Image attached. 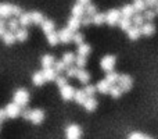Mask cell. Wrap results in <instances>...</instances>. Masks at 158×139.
<instances>
[{"label": "cell", "instance_id": "ee69618b", "mask_svg": "<svg viewBox=\"0 0 158 139\" xmlns=\"http://www.w3.org/2000/svg\"><path fill=\"white\" fill-rule=\"evenodd\" d=\"M144 20H147V21H153L154 20V17H156V11H153V10H147V11H144Z\"/></svg>", "mask_w": 158, "mask_h": 139}, {"label": "cell", "instance_id": "7c38bea8", "mask_svg": "<svg viewBox=\"0 0 158 139\" xmlns=\"http://www.w3.org/2000/svg\"><path fill=\"white\" fill-rule=\"evenodd\" d=\"M54 63H56V60L52 54H46V56L42 57V67H43V70L44 68H52V67L54 66Z\"/></svg>", "mask_w": 158, "mask_h": 139}, {"label": "cell", "instance_id": "681fc988", "mask_svg": "<svg viewBox=\"0 0 158 139\" xmlns=\"http://www.w3.org/2000/svg\"><path fill=\"white\" fill-rule=\"evenodd\" d=\"M144 2H146V6H148V7H153V6L158 4V0H144Z\"/></svg>", "mask_w": 158, "mask_h": 139}, {"label": "cell", "instance_id": "8d00e7d4", "mask_svg": "<svg viewBox=\"0 0 158 139\" xmlns=\"http://www.w3.org/2000/svg\"><path fill=\"white\" fill-rule=\"evenodd\" d=\"M85 13H86L87 17H93L96 13H97V11H96V6L90 4V3H89V4H86V6H85Z\"/></svg>", "mask_w": 158, "mask_h": 139}, {"label": "cell", "instance_id": "b9f144b4", "mask_svg": "<svg viewBox=\"0 0 158 139\" xmlns=\"http://www.w3.org/2000/svg\"><path fill=\"white\" fill-rule=\"evenodd\" d=\"M18 24L19 22L17 21V20H10V21H8V28H10L11 32H15V31L18 29Z\"/></svg>", "mask_w": 158, "mask_h": 139}, {"label": "cell", "instance_id": "9c48e42d", "mask_svg": "<svg viewBox=\"0 0 158 139\" xmlns=\"http://www.w3.org/2000/svg\"><path fill=\"white\" fill-rule=\"evenodd\" d=\"M58 33V39H60V42H63V43H68V42L72 41V36H74V32H72L71 29H68V28H64V29H61Z\"/></svg>", "mask_w": 158, "mask_h": 139}, {"label": "cell", "instance_id": "7bdbcfd3", "mask_svg": "<svg viewBox=\"0 0 158 139\" xmlns=\"http://www.w3.org/2000/svg\"><path fill=\"white\" fill-rule=\"evenodd\" d=\"M78 70H79V68H77V67H68V68H67V76H68V78L77 76Z\"/></svg>", "mask_w": 158, "mask_h": 139}, {"label": "cell", "instance_id": "f6af8a7d", "mask_svg": "<svg viewBox=\"0 0 158 139\" xmlns=\"http://www.w3.org/2000/svg\"><path fill=\"white\" fill-rule=\"evenodd\" d=\"M56 82H57L58 88H63L67 85V78H64V76H57V78H56Z\"/></svg>", "mask_w": 158, "mask_h": 139}, {"label": "cell", "instance_id": "30bf717a", "mask_svg": "<svg viewBox=\"0 0 158 139\" xmlns=\"http://www.w3.org/2000/svg\"><path fill=\"white\" fill-rule=\"evenodd\" d=\"M110 89H111V84H108V82L106 81V79H103V81H100L97 85H96V90L100 93H110Z\"/></svg>", "mask_w": 158, "mask_h": 139}, {"label": "cell", "instance_id": "f1b7e54d", "mask_svg": "<svg viewBox=\"0 0 158 139\" xmlns=\"http://www.w3.org/2000/svg\"><path fill=\"white\" fill-rule=\"evenodd\" d=\"M92 22L96 25H101L106 22V14H101V13H96L92 17Z\"/></svg>", "mask_w": 158, "mask_h": 139}, {"label": "cell", "instance_id": "7a4b0ae2", "mask_svg": "<svg viewBox=\"0 0 158 139\" xmlns=\"http://www.w3.org/2000/svg\"><path fill=\"white\" fill-rule=\"evenodd\" d=\"M28 102H29V93L27 90L25 89L15 90V93H14V103L18 104L19 107H24L28 104Z\"/></svg>", "mask_w": 158, "mask_h": 139}, {"label": "cell", "instance_id": "c3c4849f", "mask_svg": "<svg viewBox=\"0 0 158 139\" xmlns=\"http://www.w3.org/2000/svg\"><path fill=\"white\" fill-rule=\"evenodd\" d=\"M13 14H15V15H21L22 14V10L18 7V6H13Z\"/></svg>", "mask_w": 158, "mask_h": 139}, {"label": "cell", "instance_id": "8992f818", "mask_svg": "<svg viewBox=\"0 0 158 139\" xmlns=\"http://www.w3.org/2000/svg\"><path fill=\"white\" fill-rule=\"evenodd\" d=\"M4 111H6V115H7L8 118H15L21 114V107L13 102V103H8L7 106H6Z\"/></svg>", "mask_w": 158, "mask_h": 139}, {"label": "cell", "instance_id": "d6a6232c", "mask_svg": "<svg viewBox=\"0 0 158 139\" xmlns=\"http://www.w3.org/2000/svg\"><path fill=\"white\" fill-rule=\"evenodd\" d=\"M47 42H49V45H52V46H56V45L60 42V39H58V33L57 32H52L47 35Z\"/></svg>", "mask_w": 158, "mask_h": 139}, {"label": "cell", "instance_id": "3957f363", "mask_svg": "<svg viewBox=\"0 0 158 139\" xmlns=\"http://www.w3.org/2000/svg\"><path fill=\"white\" fill-rule=\"evenodd\" d=\"M118 86L122 89V92H128V90L132 89V78L129 75H126V74H121L119 76H118Z\"/></svg>", "mask_w": 158, "mask_h": 139}, {"label": "cell", "instance_id": "83f0119b", "mask_svg": "<svg viewBox=\"0 0 158 139\" xmlns=\"http://www.w3.org/2000/svg\"><path fill=\"white\" fill-rule=\"evenodd\" d=\"M75 56H74V53H65V54L63 56V63L65 64L67 66V68H68V67H71L72 64L75 63Z\"/></svg>", "mask_w": 158, "mask_h": 139}, {"label": "cell", "instance_id": "f35d334b", "mask_svg": "<svg viewBox=\"0 0 158 139\" xmlns=\"http://www.w3.org/2000/svg\"><path fill=\"white\" fill-rule=\"evenodd\" d=\"M72 42H74L75 45H82L83 43V35L82 33H79V32H77V33H74V36H72Z\"/></svg>", "mask_w": 158, "mask_h": 139}, {"label": "cell", "instance_id": "484cf974", "mask_svg": "<svg viewBox=\"0 0 158 139\" xmlns=\"http://www.w3.org/2000/svg\"><path fill=\"white\" fill-rule=\"evenodd\" d=\"M18 22L22 27H28V25L32 24V20H31V14L29 13H22L18 18Z\"/></svg>", "mask_w": 158, "mask_h": 139}, {"label": "cell", "instance_id": "11a10c76", "mask_svg": "<svg viewBox=\"0 0 158 139\" xmlns=\"http://www.w3.org/2000/svg\"><path fill=\"white\" fill-rule=\"evenodd\" d=\"M157 13H158V4H157Z\"/></svg>", "mask_w": 158, "mask_h": 139}, {"label": "cell", "instance_id": "ac0fdd59", "mask_svg": "<svg viewBox=\"0 0 158 139\" xmlns=\"http://www.w3.org/2000/svg\"><path fill=\"white\" fill-rule=\"evenodd\" d=\"M83 107L86 111H93V110L97 107V100L94 98H87L86 102L83 103Z\"/></svg>", "mask_w": 158, "mask_h": 139}, {"label": "cell", "instance_id": "ab89813d", "mask_svg": "<svg viewBox=\"0 0 158 139\" xmlns=\"http://www.w3.org/2000/svg\"><path fill=\"white\" fill-rule=\"evenodd\" d=\"M83 90L87 98H93V95H94V92H96V86H93V85H86V88H85Z\"/></svg>", "mask_w": 158, "mask_h": 139}, {"label": "cell", "instance_id": "d4e9b609", "mask_svg": "<svg viewBox=\"0 0 158 139\" xmlns=\"http://www.w3.org/2000/svg\"><path fill=\"white\" fill-rule=\"evenodd\" d=\"M92 52V47L86 43H82L78 46V56H82V57H86L89 56V53Z\"/></svg>", "mask_w": 158, "mask_h": 139}, {"label": "cell", "instance_id": "1f68e13d", "mask_svg": "<svg viewBox=\"0 0 158 139\" xmlns=\"http://www.w3.org/2000/svg\"><path fill=\"white\" fill-rule=\"evenodd\" d=\"M119 27H121V29H123V31H128L129 28L132 27V21H131V18H125V17H122V18L119 20Z\"/></svg>", "mask_w": 158, "mask_h": 139}, {"label": "cell", "instance_id": "e0dca14e", "mask_svg": "<svg viewBox=\"0 0 158 139\" xmlns=\"http://www.w3.org/2000/svg\"><path fill=\"white\" fill-rule=\"evenodd\" d=\"M42 72H43V76L46 81H56V78H57V72H56L54 68H44Z\"/></svg>", "mask_w": 158, "mask_h": 139}, {"label": "cell", "instance_id": "f546056e", "mask_svg": "<svg viewBox=\"0 0 158 139\" xmlns=\"http://www.w3.org/2000/svg\"><path fill=\"white\" fill-rule=\"evenodd\" d=\"M27 38H28L27 29H24V28H18V29L15 31V39L17 41L24 42V41H27Z\"/></svg>", "mask_w": 158, "mask_h": 139}, {"label": "cell", "instance_id": "cb8c5ba5", "mask_svg": "<svg viewBox=\"0 0 158 139\" xmlns=\"http://www.w3.org/2000/svg\"><path fill=\"white\" fill-rule=\"evenodd\" d=\"M77 78L82 82V84H87V82H89V79H90V74L87 72L86 70H83V68H82V70H78Z\"/></svg>", "mask_w": 158, "mask_h": 139}, {"label": "cell", "instance_id": "816d5d0a", "mask_svg": "<svg viewBox=\"0 0 158 139\" xmlns=\"http://www.w3.org/2000/svg\"><path fill=\"white\" fill-rule=\"evenodd\" d=\"M6 117H7V115H6V111L3 109H0V123H2V121H4Z\"/></svg>", "mask_w": 158, "mask_h": 139}, {"label": "cell", "instance_id": "e575fe53", "mask_svg": "<svg viewBox=\"0 0 158 139\" xmlns=\"http://www.w3.org/2000/svg\"><path fill=\"white\" fill-rule=\"evenodd\" d=\"M110 95H111L112 98H121V95H122V89H121L118 85H111Z\"/></svg>", "mask_w": 158, "mask_h": 139}, {"label": "cell", "instance_id": "7dc6e473", "mask_svg": "<svg viewBox=\"0 0 158 139\" xmlns=\"http://www.w3.org/2000/svg\"><path fill=\"white\" fill-rule=\"evenodd\" d=\"M129 139H144V135L139 134V132H133V134H131Z\"/></svg>", "mask_w": 158, "mask_h": 139}, {"label": "cell", "instance_id": "836d02e7", "mask_svg": "<svg viewBox=\"0 0 158 139\" xmlns=\"http://www.w3.org/2000/svg\"><path fill=\"white\" fill-rule=\"evenodd\" d=\"M132 6H133V8H135V13H136V11H144L146 10L144 0H135V3Z\"/></svg>", "mask_w": 158, "mask_h": 139}, {"label": "cell", "instance_id": "ba28073f", "mask_svg": "<svg viewBox=\"0 0 158 139\" xmlns=\"http://www.w3.org/2000/svg\"><path fill=\"white\" fill-rule=\"evenodd\" d=\"M60 93H61V98H63L64 100H71V99H74L75 89L71 86V85L67 84L65 86L60 88Z\"/></svg>", "mask_w": 158, "mask_h": 139}, {"label": "cell", "instance_id": "52a82bcc", "mask_svg": "<svg viewBox=\"0 0 158 139\" xmlns=\"http://www.w3.org/2000/svg\"><path fill=\"white\" fill-rule=\"evenodd\" d=\"M121 20V11L119 10H110L108 13L106 14V22L108 25H115L118 24Z\"/></svg>", "mask_w": 158, "mask_h": 139}, {"label": "cell", "instance_id": "6da1fadb", "mask_svg": "<svg viewBox=\"0 0 158 139\" xmlns=\"http://www.w3.org/2000/svg\"><path fill=\"white\" fill-rule=\"evenodd\" d=\"M21 114L25 120L32 121L33 124H40L44 120V113L42 110H27V111H21Z\"/></svg>", "mask_w": 158, "mask_h": 139}, {"label": "cell", "instance_id": "2e32d148", "mask_svg": "<svg viewBox=\"0 0 158 139\" xmlns=\"http://www.w3.org/2000/svg\"><path fill=\"white\" fill-rule=\"evenodd\" d=\"M13 14V6L11 4H0V17H10Z\"/></svg>", "mask_w": 158, "mask_h": 139}, {"label": "cell", "instance_id": "74e56055", "mask_svg": "<svg viewBox=\"0 0 158 139\" xmlns=\"http://www.w3.org/2000/svg\"><path fill=\"white\" fill-rule=\"evenodd\" d=\"M75 64H77V68L82 70L85 66H86V57H82V56H78L75 59Z\"/></svg>", "mask_w": 158, "mask_h": 139}, {"label": "cell", "instance_id": "db71d44e", "mask_svg": "<svg viewBox=\"0 0 158 139\" xmlns=\"http://www.w3.org/2000/svg\"><path fill=\"white\" fill-rule=\"evenodd\" d=\"M144 139H153V138H150V137H144Z\"/></svg>", "mask_w": 158, "mask_h": 139}, {"label": "cell", "instance_id": "60d3db41", "mask_svg": "<svg viewBox=\"0 0 158 139\" xmlns=\"http://www.w3.org/2000/svg\"><path fill=\"white\" fill-rule=\"evenodd\" d=\"M53 67H54L56 72H60V71L67 70V66L63 63V60H61V61H56V63H54V66H53Z\"/></svg>", "mask_w": 158, "mask_h": 139}, {"label": "cell", "instance_id": "4dcf8cb0", "mask_svg": "<svg viewBox=\"0 0 158 139\" xmlns=\"http://www.w3.org/2000/svg\"><path fill=\"white\" fill-rule=\"evenodd\" d=\"M118 76H119V74L114 72V71H111V72H107V76H106V81L108 82V84L111 85H115L118 82Z\"/></svg>", "mask_w": 158, "mask_h": 139}, {"label": "cell", "instance_id": "8fae6325", "mask_svg": "<svg viewBox=\"0 0 158 139\" xmlns=\"http://www.w3.org/2000/svg\"><path fill=\"white\" fill-rule=\"evenodd\" d=\"M140 32H142L143 35H146V36H151L154 32H156V27H154L151 22H146V24L142 25V29H140Z\"/></svg>", "mask_w": 158, "mask_h": 139}, {"label": "cell", "instance_id": "5b68a950", "mask_svg": "<svg viewBox=\"0 0 158 139\" xmlns=\"http://www.w3.org/2000/svg\"><path fill=\"white\" fill-rule=\"evenodd\" d=\"M100 66H101V68H103L104 71L111 72V71L114 70V67H115V57L114 56H104V57L101 59V61H100Z\"/></svg>", "mask_w": 158, "mask_h": 139}, {"label": "cell", "instance_id": "f907efd6", "mask_svg": "<svg viewBox=\"0 0 158 139\" xmlns=\"http://www.w3.org/2000/svg\"><path fill=\"white\" fill-rule=\"evenodd\" d=\"M6 33V28H4V22L0 21V36H3Z\"/></svg>", "mask_w": 158, "mask_h": 139}, {"label": "cell", "instance_id": "5bb4252c", "mask_svg": "<svg viewBox=\"0 0 158 139\" xmlns=\"http://www.w3.org/2000/svg\"><path fill=\"white\" fill-rule=\"evenodd\" d=\"M85 14V6L81 4V3H78V4H75L74 7H72V17H77V18H82Z\"/></svg>", "mask_w": 158, "mask_h": 139}, {"label": "cell", "instance_id": "4fadbf2b", "mask_svg": "<svg viewBox=\"0 0 158 139\" xmlns=\"http://www.w3.org/2000/svg\"><path fill=\"white\" fill-rule=\"evenodd\" d=\"M135 14H136L135 13V8H133V6H131V4L123 6L122 10H121V15L125 17V18H131V17H133Z\"/></svg>", "mask_w": 158, "mask_h": 139}, {"label": "cell", "instance_id": "ffe728a7", "mask_svg": "<svg viewBox=\"0 0 158 139\" xmlns=\"http://www.w3.org/2000/svg\"><path fill=\"white\" fill-rule=\"evenodd\" d=\"M126 32H128L129 39H132V41H136V39H139V36L142 35L139 27H131L128 31H126Z\"/></svg>", "mask_w": 158, "mask_h": 139}, {"label": "cell", "instance_id": "603a6c76", "mask_svg": "<svg viewBox=\"0 0 158 139\" xmlns=\"http://www.w3.org/2000/svg\"><path fill=\"white\" fill-rule=\"evenodd\" d=\"M31 14V20H32V24H39L42 25L44 21V17L42 13H39V11H33V13H29Z\"/></svg>", "mask_w": 158, "mask_h": 139}, {"label": "cell", "instance_id": "d590c367", "mask_svg": "<svg viewBox=\"0 0 158 139\" xmlns=\"http://www.w3.org/2000/svg\"><path fill=\"white\" fill-rule=\"evenodd\" d=\"M143 21H144V17L142 15V14L136 13L133 17H132V24H135L136 27H139V25L143 24Z\"/></svg>", "mask_w": 158, "mask_h": 139}, {"label": "cell", "instance_id": "44dd1931", "mask_svg": "<svg viewBox=\"0 0 158 139\" xmlns=\"http://www.w3.org/2000/svg\"><path fill=\"white\" fill-rule=\"evenodd\" d=\"M42 29H43V32L46 33V35L54 32V22L50 21V20H44L43 24H42Z\"/></svg>", "mask_w": 158, "mask_h": 139}, {"label": "cell", "instance_id": "4316f807", "mask_svg": "<svg viewBox=\"0 0 158 139\" xmlns=\"http://www.w3.org/2000/svg\"><path fill=\"white\" fill-rule=\"evenodd\" d=\"M3 38V42L6 45H13L15 42V33L11 32V31H6V33L2 36Z\"/></svg>", "mask_w": 158, "mask_h": 139}, {"label": "cell", "instance_id": "f5cc1de1", "mask_svg": "<svg viewBox=\"0 0 158 139\" xmlns=\"http://www.w3.org/2000/svg\"><path fill=\"white\" fill-rule=\"evenodd\" d=\"M79 3H81V4H83V6H86V4H89V2L90 0H78Z\"/></svg>", "mask_w": 158, "mask_h": 139}, {"label": "cell", "instance_id": "9a60e30c", "mask_svg": "<svg viewBox=\"0 0 158 139\" xmlns=\"http://www.w3.org/2000/svg\"><path fill=\"white\" fill-rule=\"evenodd\" d=\"M32 81L36 86H42V85L46 82V79H44V76H43V72H42V71H38V72H35L32 75Z\"/></svg>", "mask_w": 158, "mask_h": 139}, {"label": "cell", "instance_id": "277c9868", "mask_svg": "<svg viewBox=\"0 0 158 139\" xmlns=\"http://www.w3.org/2000/svg\"><path fill=\"white\" fill-rule=\"evenodd\" d=\"M65 137L67 139H81L82 137V129L77 124H71L67 127L65 129Z\"/></svg>", "mask_w": 158, "mask_h": 139}, {"label": "cell", "instance_id": "d6986e66", "mask_svg": "<svg viewBox=\"0 0 158 139\" xmlns=\"http://www.w3.org/2000/svg\"><path fill=\"white\" fill-rule=\"evenodd\" d=\"M86 99H87V96H86V93H85V90H82V89H79V90H75L74 100L77 102L78 104H83L85 102H86Z\"/></svg>", "mask_w": 158, "mask_h": 139}, {"label": "cell", "instance_id": "7402d4cb", "mask_svg": "<svg viewBox=\"0 0 158 139\" xmlns=\"http://www.w3.org/2000/svg\"><path fill=\"white\" fill-rule=\"evenodd\" d=\"M81 27V18H77V17H71V18L68 20V29H71L72 32H75V31L78 29V28Z\"/></svg>", "mask_w": 158, "mask_h": 139}, {"label": "cell", "instance_id": "bcb514c9", "mask_svg": "<svg viewBox=\"0 0 158 139\" xmlns=\"http://www.w3.org/2000/svg\"><path fill=\"white\" fill-rule=\"evenodd\" d=\"M90 24H92V17L85 15L83 18L81 20V25H85V27H87V25H90Z\"/></svg>", "mask_w": 158, "mask_h": 139}]
</instances>
